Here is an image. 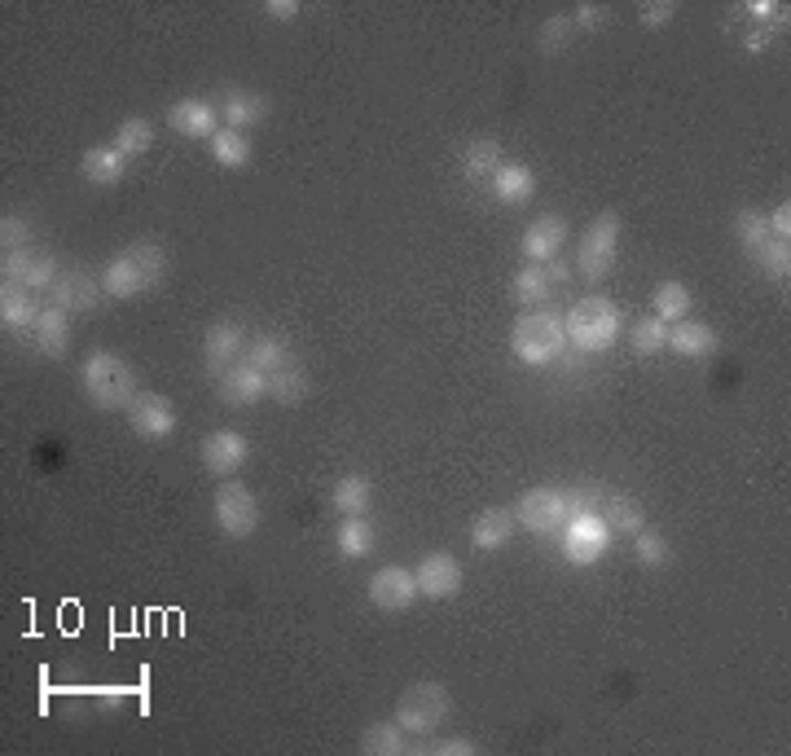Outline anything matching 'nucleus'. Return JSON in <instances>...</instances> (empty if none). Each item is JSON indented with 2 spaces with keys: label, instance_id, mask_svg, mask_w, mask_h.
<instances>
[{
  "label": "nucleus",
  "instance_id": "1",
  "mask_svg": "<svg viewBox=\"0 0 791 756\" xmlns=\"http://www.w3.org/2000/svg\"><path fill=\"white\" fill-rule=\"evenodd\" d=\"M510 353L523 366H554L567 353V322L550 309H528L510 331Z\"/></svg>",
  "mask_w": 791,
  "mask_h": 756
},
{
  "label": "nucleus",
  "instance_id": "2",
  "mask_svg": "<svg viewBox=\"0 0 791 756\" xmlns=\"http://www.w3.org/2000/svg\"><path fill=\"white\" fill-rule=\"evenodd\" d=\"M79 382H84V391H88V400H93L97 409H128V404L141 396L132 366H128L119 353H110V348H97V353L84 357Z\"/></svg>",
  "mask_w": 791,
  "mask_h": 756
},
{
  "label": "nucleus",
  "instance_id": "3",
  "mask_svg": "<svg viewBox=\"0 0 791 756\" xmlns=\"http://www.w3.org/2000/svg\"><path fill=\"white\" fill-rule=\"evenodd\" d=\"M563 322H567V339H572L576 348H585V353L611 348V344L620 339V326H625L620 309H616L607 295H585V300H576Z\"/></svg>",
  "mask_w": 791,
  "mask_h": 756
},
{
  "label": "nucleus",
  "instance_id": "4",
  "mask_svg": "<svg viewBox=\"0 0 791 756\" xmlns=\"http://www.w3.org/2000/svg\"><path fill=\"white\" fill-rule=\"evenodd\" d=\"M453 713V700L440 682H413L396 704V726L404 735H435Z\"/></svg>",
  "mask_w": 791,
  "mask_h": 756
},
{
  "label": "nucleus",
  "instance_id": "5",
  "mask_svg": "<svg viewBox=\"0 0 791 756\" xmlns=\"http://www.w3.org/2000/svg\"><path fill=\"white\" fill-rule=\"evenodd\" d=\"M616 247H620V216L616 212H598L589 220V229L576 242V273L585 282H603L616 264Z\"/></svg>",
  "mask_w": 791,
  "mask_h": 756
},
{
  "label": "nucleus",
  "instance_id": "6",
  "mask_svg": "<svg viewBox=\"0 0 791 756\" xmlns=\"http://www.w3.org/2000/svg\"><path fill=\"white\" fill-rule=\"evenodd\" d=\"M212 515H216V528L225 537H234V541H247L260 528V501H256V493L242 479H220Z\"/></svg>",
  "mask_w": 791,
  "mask_h": 756
},
{
  "label": "nucleus",
  "instance_id": "7",
  "mask_svg": "<svg viewBox=\"0 0 791 756\" xmlns=\"http://www.w3.org/2000/svg\"><path fill=\"white\" fill-rule=\"evenodd\" d=\"M572 510H567V493L563 488H528L514 501V523L537 532V537H559L567 528Z\"/></svg>",
  "mask_w": 791,
  "mask_h": 756
},
{
  "label": "nucleus",
  "instance_id": "8",
  "mask_svg": "<svg viewBox=\"0 0 791 756\" xmlns=\"http://www.w3.org/2000/svg\"><path fill=\"white\" fill-rule=\"evenodd\" d=\"M559 537H563V554H567L572 568H589V563H598V559L607 554V546H611V528H607V519H603L598 510L572 515L567 528H563Z\"/></svg>",
  "mask_w": 791,
  "mask_h": 756
},
{
  "label": "nucleus",
  "instance_id": "9",
  "mask_svg": "<svg viewBox=\"0 0 791 756\" xmlns=\"http://www.w3.org/2000/svg\"><path fill=\"white\" fill-rule=\"evenodd\" d=\"M0 278H4V287H22V291H44V287H53L57 282V260L48 256V251H40V247H22V251H4V260H0Z\"/></svg>",
  "mask_w": 791,
  "mask_h": 756
},
{
  "label": "nucleus",
  "instance_id": "10",
  "mask_svg": "<svg viewBox=\"0 0 791 756\" xmlns=\"http://www.w3.org/2000/svg\"><path fill=\"white\" fill-rule=\"evenodd\" d=\"M128 426L141 435V440H167L172 431H176V404L167 400V396H159V391H141L128 409Z\"/></svg>",
  "mask_w": 791,
  "mask_h": 756
},
{
  "label": "nucleus",
  "instance_id": "11",
  "mask_svg": "<svg viewBox=\"0 0 791 756\" xmlns=\"http://www.w3.org/2000/svg\"><path fill=\"white\" fill-rule=\"evenodd\" d=\"M198 453H203V466H207L216 479H234V475L247 466V457H251V440H247L242 431L225 426V431H212Z\"/></svg>",
  "mask_w": 791,
  "mask_h": 756
},
{
  "label": "nucleus",
  "instance_id": "12",
  "mask_svg": "<svg viewBox=\"0 0 791 756\" xmlns=\"http://www.w3.org/2000/svg\"><path fill=\"white\" fill-rule=\"evenodd\" d=\"M101 278H93V273H79V269H71V273H57V282L48 287V304L53 309H62V313H97L101 309Z\"/></svg>",
  "mask_w": 791,
  "mask_h": 756
},
{
  "label": "nucleus",
  "instance_id": "13",
  "mask_svg": "<svg viewBox=\"0 0 791 756\" xmlns=\"http://www.w3.org/2000/svg\"><path fill=\"white\" fill-rule=\"evenodd\" d=\"M247 344H251V335H247L242 322H212L207 335H203V361H207L212 378L220 375L225 366L242 361V357H247Z\"/></svg>",
  "mask_w": 791,
  "mask_h": 756
},
{
  "label": "nucleus",
  "instance_id": "14",
  "mask_svg": "<svg viewBox=\"0 0 791 756\" xmlns=\"http://www.w3.org/2000/svg\"><path fill=\"white\" fill-rule=\"evenodd\" d=\"M413 581H418V594H426V598H453L462 590V563L448 550H431L418 559Z\"/></svg>",
  "mask_w": 791,
  "mask_h": 756
},
{
  "label": "nucleus",
  "instance_id": "15",
  "mask_svg": "<svg viewBox=\"0 0 791 756\" xmlns=\"http://www.w3.org/2000/svg\"><path fill=\"white\" fill-rule=\"evenodd\" d=\"M366 594H370V603H375L379 612H404V607H413V598H418V581H413L409 568L388 563V568H379V572L370 576Z\"/></svg>",
  "mask_w": 791,
  "mask_h": 756
},
{
  "label": "nucleus",
  "instance_id": "16",
  "mask_svg": "<svg viewBox=\"0 0 791 756\" xmlns=\"http://www.w3.org/2000/svg\"><path fill=\"white\" fill-rule=\"evenodd\" d=\"M216 391H220L225 404L242 409V404H256V400L269 396V375H260V370L242 357V361H234V366H225V370L216 375Z\"/></svg>",
  "mask_w": 791,
  "mask_h": 756
},
{
  "label": "nucleus",
  "instance_id": "17",
  "mask_svg": "<svg viewBox=\"0 0 791 756\" xmlns=\"http://www.w3.org/2000/svg\"><path fill=\"white\" fill-rule=\"evenodd\" d=\"M572 234H567V220L563 216H554V212H545V216H537L528 229H523V260L528 264H545V260H554L559 251H563V242H567Z\"/></svg>",
  "mask_w": 791,
  "mask_h": 756
},
{
  "label": "nucleus",
  "instance_id": "18",
  "mask_svg": "<svg viewBox=\"0 0 791 756\" xmlns=\"http://www.w3.org/2000/svg\"><path fill=\"white\" fill-rule=\"evenodd\" d=\"M167 123H172V132H181V137H216L220 132V110L207 101V97H185V101H176L172 110H167Z\"/></svg>",
  "mask_w": 791,
  "mask_h": 756
},
{
  "label": "nucleus",
  "instance_id": "19",
  "mask_svg": "<svg viewBox=\"0 0 791 756\" xmlns=\"http://www.w3.org/2000/svg\"><path fill=\"white\" fill-rule=\"evenodd\" d=\"M664 348H673V353L686 357V361H700V357H713V353H717V331H713L708 322L682 317V322L669 326V344H664Z\"/></svg>",
  "mask_w": 791,
  "mask_h": 756
},
{
  "label": "nucleus",
  "instance_id": "20",
  "mask_svg": "<svg viewBox=\"0 0 791 756\" xmlns=\"http://www.w3.org/2000/svg\"><path fill=\"white\" fill-rule=\"evenodd\" d=\"M514 510H506V506H488V510H479L475 515V523H470V546L475 550H501L510 537H514Z\"/></svg>",
  "mask_w": 791,
  "mask_h": 756
},
{
  "label": "nucleus",
  "instance_id": "21",
  "mask_svg": "<svg viewBox=\"0 0 791 756\" xmlns=\"http://www.w3.org/2000/svg\"><path fill=\"white\" fill-rule=\"evenodd\" d=\"M220 110H225V128L247 132V128H256V123L269 115V97H264V93H251V88H229L225 101H220Z\"/></svg>",
  "mask_w": 791,
  "mask_h": 756
},
{
  "label": "nucleus",
  "instance_id": "22",
  "mask_svg": "<svg viewBox=\"0 0 791 756\" xmlns=\"http://www.w3.org/2000/svg\"><path fill=\"white\" fill-rule=\"evenodd\" d=\"M44 304L35 300V291H22V287H0V322L4 331H35Z\"/></svg>",
  "mask_w": 791,
  "mask_h": 756
},
{
  "label": "nucleus",
  "instance_id": "23",
  "mask_svg": "<svg viewBox=\"0 0 791 756\" xmlns=\"http://www.w3.org/2000/svg\"><path fill=\"white\" fill-rule=\"evenodd\" d=\"M35 353H44V357H66V348H71V313H62V309H53V304H44V313H40V322H35Z\"/></svg>",
  "mask_w": 791,
  "mask_h": 756
},
{
  "label": "nucleus",
  "instance_id": "24",
  "mask_svg": "<svg viewBox=\"0 0 791 756\" xmlns=\"http://www.w3.org/2000/svg\"><path fill=\"white\" fill-rule=\"evenodd\" d=\"M598 515L607 519L611 537H616V532H620V537H638V532L647 528V510H642V501L629 497V493H611V497H603Z\"/></svg>",
  "mask_w": 791,
  "mask_h": 756
},
{
  "label": "nucleus",
  "instance_id": "25",
  "mask_svg": "<svg viewBox=\"0 0 791 756\" xmlns=\"http://www.w3.org/2000/svg\"><path fill=\"white\" fill-rule=\"evenodd\" d=\"M492 194H497L501 203L519 207V203H528V198L537 194V172H532L528 163H514V159H506V163L497 168V176H492Z\"/></svg>",
  "mask_w": 791,
  "mask_h": 756
},
{
  "label": "nucleus",
  "instance_id": "26",
  "mask_svg": "<svg viewBox=\"0 0 791 756\" xmlns=\"http://www.w3.org/2000/svg\"><path fill=\"white\" fill-rule=\"evenodd\" d=\"M150 282H145V273L132 264V256L128 251H119L106 269H101V291L110 295V300H132V295H141Z\"/></svg>",
  "mask_w": 791,
  "mask_h": 756
},
{
  "label": "nucleus",
  "instance_id": "27",
  "mask_svg": "<svg viewBox=\"0 0 791 756\" xmlns=\"http://www.w3.org/2000/svg\"><path fill=\"white\" fill-rule=\"evenodd\" d=\"M501 163H506V159H501V145H497V141H470L466 154H462V176H466L470 185H492V176H497Z\"/></svg>",
  "mask_w": 791,
  "mask_h": 756
},
{
  "label": "nucleus",
  "instance_id": "28",
  "mask_svg": "<svg viewBox=\"0 0 791 756\" xmlns=\"http://www.w3.org/2000/svg\"><path fill=\"white\" fill-rule=\"evenodd\" d=\"M123 154L115 150V145H93V150H84V159H79V172H84V181H93V185H119L123 181Z\"/></svg>",
  "mask_w": 791,
  "mask_h": 756
},
{
  "label": "nucleus",
  "instance_id": "29",
  "mask_svg": "<svg viewBox=\"0 0 791 756\" xmlns=\"http://www.w3.org/2000/svg\"><path fill=\"white\" fill-rule=\"evenodd\" d=\"M335 546L344 559H366L375 550V528L366 515H344L339 528H335Z\"/></svg>",
  "mask_w": 791,
  "mask_h": 756
},
{
  "label": "nucleus",
  "instance_id": "30",
  "mask_svg": "<svg viewBox=\"0 0 791 756\" xmlns=\"http://www.w3.org/2000/svg\"><path fill=\"white\" fill-rule=\"evenodd\" d=\"M247 361H251L260 375H278V370H286V366H295L291 344H282L278 335H256V339L247 344Z\"/></svg>",
  "mask_w": 791,
  "mask_h": 756
},
{
  "label": "nucleus",
  "instance_id": "31",
  "mask_svg": "<svg viewBox=\"0 0 791 756\" xmlns=\"http://www.w3.org/2000/svg\"><path fill=\"white\" fill-rule=\"evenodd\" d=\"M550 273H545V264H523L519 273H514V282H510V291H514V300L523 304V309H541L545 300H550Z\"/></svg>",
  "mask_w": 791,
  "mask_h": 756
},
{
  "label": "nucleus",
  "instance_id": "32",
  "mask_svg": "<svg viewBox=\"0 0 791 756\" xmlns=\"http://www.w3.org/2000/svg\"><path fill=\"white\" fill-rule=\"evenodd\" d=\"M123 159H141L150 145H154V123L150 119H141V115H132V119H123L119 128H115V141H110Z\"/></svg>",
  "mask_w": 791,
  "mask_h": 756
},
{
  "label": "nucleus",
  "instance_id": "33",
  "mask_svg": "<svg viewBox=\"0 0 791 756\" xmlns=\"http://www.w3.org/2000/svg\"><path fill=\"white\" fill-rule=\"evenodd\" d=\"M413 748L409 739H404V731L396 726V717L392 722H375L366 735H361V753L366 756H404Z\"/></svg>",
  "mask_w": 791,
  "mask_h": 756
},
{
  "label": "nucleus",
  "instance_id": "34",
  "mask_svg": "<svg viewBox=\"0 0 791 756\" xmlns=\"http://www.w3.org/2000/svg\"><path fill=\"white\" fill-rule=\"evenodd\" d=\"M212 159H216L220 168H242V163L251 159V137L238 132V128H220V132L212 137Z\"/></svg>",
  "mask_w": 791,
  "mask_h": 756
},
{
  "label": "nucleus",
  "instance_id": "35",
  "mask_svg": "<svg viewBox=\"0 0 791 756\" xmlns=\"http://www.w3.org/2000/svg\"><path fill=\"white\" fill-rule=\"evenodd\" d=\"M331 501H335L339 515H366V510H370V479H366V475H344V479L335 484Z\"/></svg>",
  "mask_w": 791,
  "mask_h": 756
},
{
  "label": "nucleus",
  "instance_id": "36",
  "mask_svg": "<svg viewBox=\"0 0 791 756\" xmlns=\"http://www.w3.org/2000/svg\"><path fill=\"white\" fill-rule=\"evenodd\" d=\"M123 251L132 256V264L145 273V282H150V287H159V282H163V273H167V251H163L154 238H137V242H132V247H123Z\"/></svg>",
  "mask_w": 791,
  "mask_h": 756
},
{
  "label": "nucleus",
  "instance_id": "37",
  "mask_svg": "<svg viewBox=\"0 0 791 756\" xmlns=\"http://www.w3.org/2000/svg\"><path fill=\"white\" fill-rule=\"evenodd\" d=\"M651 309H655V317L660 322H682V317H691V291L682 287V282H660V291H655V300H651Z\"/></svg>",
  "mask_w": 791,
  "mask_h": 756
},
{
  "label": "nucleus",
  "instance_id": "38",
  "mask_svg": "<svg viewBox=\"0 0 791 756\" xmlns=\"http://www.w3.org/2000/svg\"><path fill=\"white\" fill-rule=\"evenodd\" d=\"M752 260H757L761 273L774 278V282H788L791 278V242H783V238H766V242L752 251Z\"/></svg>",
  "mask_w": 791,
  "mask_h": 756
},
{
  "label": "nucleus",
  "instance_id": "39",
  "mask_svg": "<svg viewBox=\"0 0 791 756\" xmlns=\"http://www.w3.org/2000/svg\"><path fill=\"white\" fill-rule=\"evenodd\" d=\"M304 396H308V375H304V366H286V370L269 375V400H278V404H300Z\"/></svg>",
  "mask_w": 791,
  "mask_h": 756
},
{
  "label": "nucleus",
  "instance_id": "40",
  "mask_svg": "<svg viewBox=\"0 0 791 756\" xmlns=\"http://www.w3.org/2000/svg\"><path fill=\"white\" fill-rule=\"evenodd\" d=\"M576 35V22H572V13H554V18H545V26L537 31V44H541V53H563V44Z\"/></svg>",
  "mask_w": 791,
  "mask_h": 756
},
{
  "label": "nucleus",
  "instance_id": "41",
  "mask_svg": "<svg viewBox=\"0 0 791 756\" xmlns=\"http://www.w3.org/2000/svg\"><path fill=\"white\" fill-rule=\"evenodd\" d=\"M735 238H739L748 251H757V247L770 238V220H766V212H752V207H744V212L735 216Z\"/></svg>",
  "mask_w": 791,
  "mask_h": 756
},
{
  "label": "nucleus",
  "instance_id": "42",
  "mask_svg": "<svg viewBox=\"0 0 791 756\" xmlns=\"http://www.w3.org/2000/svg\"><path fill=\"white\" fill-rule=\"evenodd\" d=\"M664 344H669V322H660L655 313L633 326V348H638V357H651V353H660Z\"/></svg>",
  "mask_w": 791,
  "mask_h": 756
},
{
  "label": "nucleus",
  "instance_id": "43",
  "mask_svg": "<svg viewBox=\"0 0 791 756\" xmlns=\"http://www.w3.org/2000/svg\"><path fill=\"white\" fill-rule=\"evenodd\" d=\"M633 546H638V563L642 568H664L669 563V537L664 532H651V528H642L638 537H633Z\"/></svg>",
  "mask_w": 791,
  "mask_h": 756
},
{
  "label": "nucleus",
  "instance_id": "44",
  "mask_svg": "<svg viewBox=\"0 0 791 756\" xmlns=\"http://www.w3.org/2000/svg\"><path fill=\"white\" fill-rule=\"evenodd\" d=\"M26 242H31V225H26L22 216H9V212H4V216H0V247H4V251H22Z\"/></svg>",
  "mask_w": 791,
  "mask_h": 756
},
{
  "label": "nucleus",
  "instance_id": "45",
  "mask_svg": "<svg viewBox=\"0 0 791 756\" xmlns=\"http://www.w3.org/2000/svg\"><path fill=\"white\" fill-rule=\"evenodd\" d=\"M673 13H678V4L673 0H651V4H638V22L642 26H664V22H673Z\"/></svg>",
  "mask_w": 791,
  "mask_h": 756
},
{
  "label": "nucleus",
  "instance_id": "46",
  "mask_svg": "<svg viewBox=\"0 0 791 756\" xmlns=\"http://www.w3.org/2000/svg\"><path fill=\"white\" fill-rule=\"evenodd\" d=\"M572 22H576V31H598V26L611 22V9H603V4H576Z\"/></svg>",
  "mask_w": 791,
  "mask_h": 756
},
{
  "label": "nucleus",
  "instance_id": "47",
  "mask_svg": "<svg viewBox=\"0 0 791 756\" xmlns=\"http://www.w3.org/2000/svg\"><path fill=\"white\" fill-rule=\"evenodd\" d=\"M422 753H431V756H475L479 753V744H475V739H431V744H422Z\"/></svg>",
  "mask_w": 791,
  "mask_h": 756
},
{
  "label": "nucleus",
  "instance_id": "48",
  "mask_svg": "<svg viewBox=\"0 0 791 756\" xmlns=\"http://www.w3.org/2000/svg\"><path fill=\"white\" fill-rule=\"evenodd\" d=\"M766 220H770V238H783L791 242V203L783 198L774 212H766Z\"/></svg>",
  "mask_w": 791,
  "mask_h": 756
},
{
  "label": "nucleus",
  "instance_id": "49",
  "mask_svg": "<svg viewBox=\"0 0 791 756\" xmlns=\"http://www.w3.org/2000/svg\"><path fill=\"white\" fill-rule=\"evenodd\" d=\"M770 40H774V26H761V22H752V26H748V35H744V48H748V53H761Z\"/></svg>",
  "mask_w": 791,
  "mask_h": 756
},
{
  "label": "nucleus",
  "instance_id": "50",
  "mask_svg": "<svg viewBox=\"0 0 791 756\" xmlns=\"http://www.w3.org/2000/svg\"><path fill=\"white\" fill-rule=\"evenodd\" d=\"M264 9H269V18H278V22H295V18H300V0H269Z\"/></svg>",
  "mask_w": 791,
  "mask_h": 756
},
{
  "label": "nucleus",
  "instance_id": "51",
  "mask_svg": "<svg viewBox=\"0 0 791 756\" xmlns=\"http://www.w3.org/2000/svg\"><path fill=\"white\" fill-rule=\"evenodd\" d=\"M101 695V709H119L123 704V691H97Z\"/></svg>",
  "mask_w": 791,
  "mask_h": 756
},
{
  "label": "nucleus",
  "instance_id": "52",
  "mask_svg": "<svg viewBox=\"0 0 791 756\" xmlns=\"http://www.w3.org/2000/svg\"><path fill=\"white\" fill-rule=\"evenodd\" d=\"M545 273H550V282H563V278H572V269H567V264H550Z\"/></svg>",
  "mask_w": 791,
  "mask_h": 756
}]
</instances>
